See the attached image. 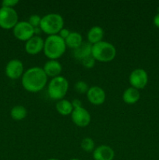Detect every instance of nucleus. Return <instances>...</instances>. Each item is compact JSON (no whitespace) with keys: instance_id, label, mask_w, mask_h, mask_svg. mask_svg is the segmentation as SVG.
Wrapping results in <instances>:
<instances>
[{"instance_id":"f257e3e1","label":"nucleus","mask_w":159,"mask_h":160,"mask_svg":"<svg viewBox=\"0 0 159 160\" xmlns=\"http://www.w3.org/2000/svg\"><path fill=\"white\" fill-rule=\"evenodd\" d=\"M48 78L42 67H33L24 71L21 78V84L26 92L37 93L46 86Z\"/></svg>"},{"instance_id":"f03ea898","label":"nucleus","mask_w":159,"mask_h":160,"mask_svg":"<svg viewBox=\"0 0 159 160\" xmlns=\"http://www.w3.org/2000/svg\"><path fill=\"white\" fill-rule=\"evenodd\" d=\"M66 48L65 40L58 34H55L46 38L44 44L43 52L48 59L58 60V59L63 56Z\"/></svg>"},{"instance_id":"7ed1b4c3","label":"nucleus","mask_w":159,"mask_h":160,"mask_svg":"<svg viewBox=\"0 0 159 160\" xmlns=\"http://www.w3.org/2000/svg\"><path fill=\"white\" fill-rule=\"evenodd\" d=\"M63 28L64 19L60 14L51 12L41 17L40 29L48 36L58 34Z\"/></svg>"},{"instance_id":"20e7f679","label":"nucleus","mask_w":159,"mask_h":160,"mask_svg":"<svg viewBox=\"0 0 159 160\" xmlns=\"http://www.w3.org/2000/svg\"><path fill=\"white\" fill-rule=\"evenodd\" d=\"M116 52L115 47L112 43L106 41H101L92 45L91 56L98 62H111L115 58Z\"/></svg>"},{"instance_id":"39448f33","label":"nucleus","mask_w":159,"mask_h":160,"mask_svg":"<svg viewBox=\"0 0 159 160\" xmlns=\"http://www.w3.org/2000/svg\"><path fill=\"white\" fill-rule=\"evenodd\" d=\"M69 87V81L64 77L59 76L51 78L48 86V96L55 101L63 99L68 92Z\"/></svg>"},{"instance_id":"423d86ee","label":"nucleus","mask_w":159,"mask_h":160,"mask_svg":"<svg viewBox=\"0 0 159 160\" xmlns=\"http://www.w3.org/2000/svg\"><path fill=\"white\" fill-rule=\"evenodd\" d=\"M19 22L18 13L14 8H0V28L6 30L12 29Z\"/></svg>"},{"instance_id":"0eeeda50","label":"nucleus","mask_w":159,"mask_h":160,"mask_svg":"<svg viewBox=\"0 0 159 160\" xmlns=\"http://www.w3.org/2000/svg\"><path fill=\"white\" fill-rule=\"evenodd\" d=\"M12 33L17 40L25 42L35 35L34 28L27 21H19L12 28Z\"/></svg>"},{"instance_id":"6e6552de","label":"nucleus","mask_w":159,"mask_h":160,"mask_svg":"<svg viewBox=\"0 0 159 160\" xmlns=\"http://www.w3.org/2000/svg\"><path fill=\"white\" fill-rule=\"evenodd\" d=\"M129 82L131 87L140 91L143 89L148 83V74L145 70L137 68L132 70L129 77Z\"/></svg>"},{"instance_id":"1a4fd4ad","label":"nucleus","mask_w":159,"mask_h":160,"mask_svg":"<svg viewBox=\"0 0 159 160\" xmlns=\"http://www.w3.org/2000/svg\"><path fill=\"white\" fill-rule=\"evenodd\" d=\"M6 75L12 80H17L22 78L24 73V66L20 59H13L7 62L5 68Z\"/></svg>"},{"instance_id":"9d476101","label":"nucleus","mask_w":159,"mask_h":160,"mask_svg":"<svg viewBox=\"0 0 159 160\" xmlns=\"http://www.w3.org/2000/svg\"><path fill=\"white\" fill-rule=\"evenodd\" d=\"M70 116L73 123L79 128H86L91 121V116L90 112L83 106L73 109Z\"/></svg>"},{"instance_id":"9b49d317","label":"nucleus","mask_w":159,"mask_h":160,"mask_svg":"<svg viewBox=\"0 0 159 160\" xmlns=\"http://www.w3.org/2000/svg\"><path fill=\"white\" fill-rule=\"evenodd\" d=\"M87 98L89 102L94 106H101L106 99V94L104 89L99 86H92L89 88L87 92Z\"/></svg>"},{"instance_id":"f8f14e48","label":"nucleus","mask_w":159,"mask_h":160,"mask_svg":"<svg viewBox=\"0 0 159 160\" xmlns=\"http://www.w3.org/2000/svg\"><path fill=\"white\" fill-rule=\"evenodd\" d=\"M45 40L39 35H34L25 43V51L29 55H37L44 49Z\"/></svg>"},{"instance_id":"ddd939ff","label":"nucleus","mask_w":159,"mask_h":160,"mask_svg":"<svg viewBox=\"0 0 159 160\" xmlns=\"http://www.w3.org/2000/svg\"><path fill=\"white\" fill-rule=\"evenodd\" d=\"M114 158L115 152L108 145H99L93 152L94 160H113Z\"/></svg>"},{"instance_id":"4468645a","label":"nucleus","mask_w":159,"mask_h":160,"mask_svg":"<svg viewBox=\"0 0 159 160\" xmlns=\"http://www.w3.org/2000/svg\"><path fill=\"white\" fill-rule=\"evenodd\" d=\"M42 68L47 77L51 78L61 76L60 74L62 70V64L58 60L55 59H49L47 61Z\"/></svg>"},{"instance_id":"2eb2a0df","label":"nucleus","mask_w":159,"mask_h":160,"mask_svg":"<svg viewBox=\"0 0 159 160\" xmlns=\"http://www.w3.org/2000/svg\"><path fill=\"white\" fill-rule=\"evenodd\" d=\"M92 45L88 42H84L78 48L73 50V55L75 59L77 60L82 61L85 58L91 56Z\"/></svg>"},{"instance_id":"dca6fc26","label":"nucleus","mask_w":159,"mask_h":160,"mask_svg":"<svg viewBox=\"0 0 159 160\" xmlns=\"http://www.w3.org/2000/svg\"><path fill=\"white\" fill-rule=\"evenodd\" d=\"M104 31L99 26H94L87 32V42L92 45L103 41Z\"/></svg>"},{"instance_id":"f3484780","label":"nucleus","mask_w":159,"mask_h":160,"mask_svg":"<svg viewBox=\"0 0 159 160\" xmlns=\"http://www.w3.org/2000/svg\"><path fill=\"white\" fill-rule=\"evenodd\" d=\"M140 98V91L132 87H129L126 88L123 92V100L125 103L128 105H133L137 103Z\"/></svg>"},{"instance_id":"a211bd4d","label":"nucleus","mask_w":159,"mask_h":160,"mask_svg":"<svg viewBox=\"0 0 159 160\" xmlns=\"http://www.w3.org/2000/svg\"><path fill=\"white\" fill-rule=\"evenodd\" d=\"M65 42L66 47L74 50L78 48L84 42V41H83L82 35L79 32L71 31L70 35L67 37V38L65 39Z\"/></svg>"},{"instance_id":"6ab92c4d","label":"nucleus","mask_w":159,"mask_h":160,"mask_svg":"<svg viewBox=\"0 0 159 160\" xmlns=\"http://www.w3.org/2000/svg\"><path fill=\"white\" fill-rule=\"evenodd\" d=\"M55 109L59 114L62 116L71 115L72 112L73 111V107L72 106L71 102L65 99V98L57 101L55 104Z\"/></svg>"},{"instance_id":"aec40b11","label":"nucleus","mask_w":159,"mask_h":160,"mask_svg":"<svg viewBox=\"0 0 159 160\" xmlns=\"http://www.w3.org/2000/svg\"><path fill=\"white\" fill-rule=\"evenodd\" d=\"M10 116L14 120L20 121L26 118V117L27 116V110L24 106H21V105H17L11 109Z\"/></svg>"},{"instance_id":"412c9836","label":"nucleus","mask_w":159,"mask_h":160,"mask_svg":"<svg viewBox=\"0 0 159 160\" xmlns=\"http://www.w3.org/2000/svg\"><path fill=\"white\" fill-rule=\"evenodd\" d=\"M80 147L86 152H93L95 148L94 142L90 138H84L80 143Z\"/></svg>"},{"instance_id":"4be33fe9","label":"nucleus","mask_w":159,"mask_h":160,"mask_svg":"<svg viewBox=\"0 0 159 160\" xmlns=\"http://www.w3.org/2000/svg\"><path fill=\"white\" fill-rule=\"evenodd\" d=\"M89 88L90 87L88 86V84L84 82V81H78L74 86L76 92L79 94H82V95L83 94H87V92L89 90Z\"/></svg>"},{"instance_id":"5701e85b","label":"nucleus","mask_w":159,"mask_h":160,"mask_svg":"<svg viewBox=\"0 0 159 160\" xmlns=\"http://www.w3.org/2000/svg\"><path fill=\"white\" fill-rule=\"evenodd\" d=\"M27 22L34 28H40L41 22V17L39 15H37V14H33V15L30 16Z\"/></svg>"},{"instance_id":"b1692460","label":"nucleus","mask_w":159,"mask_h":160,"mask_svg":"<svg viewBox=\"0 0 159 160\" xmlns=\"http://www.w3.org/2000/svg\"><path fill=\"white\" fill-rule=\"evenodd\" d=\"M80 62H81V63H82V65L84 66L85 68L91 69L94 67L96 60H95L93 56H89V57L85 58V59H83V60L80 61Z\"/></svg>"},{"instance_id":"393cba45","label":"nucleus","mask_w":159,"mask_h":160,"mask_svg":"<svg viewBox=\"0 0 159 160\" xmlns=\"http://www.w3.org/2000/svg\"><path fill=\"white\" fill-rule=\"evenodd\" d=\"M19 3L18 0H3L2 2V7L13 8L16 5Z\"/></svg>"},{"instance_id":"a878e982","label":"nucleus","mask_w":159,"mask_h":160,"mask_svg":"<svg viewBox=\"0 0 159 160\" xmlns=\"http://www.w3.org/2000/svg\"><path fill=\"white\" fill-rule=\"evenodd\" d=\"M70 32H71V31H70V30L67 29V28H63L62 30H61L60 31H59V33L58 34V35L60 36V37L62 38V39H64V40H65V39L67 38V37L70 35Z\"/></svg>"},{"instance_id":"bb28decb","label":"nucleus","mask_w":159,"mask_h":160,"mask_svg":"<svg viewBox=\"0 0 159 160\" xmlns=\"http://www.w3.org/2000/svg\"><path fill=\"white\" fill-rule=\"evenodd\" d=\"M72 103V106H73V109H76V108H80V107H82V102L80 100H79L78 98H75L73 99V101L71 102Z\"/></svg>"},{"instance_id":"cd10ccee","label":"nucleus","mask_w":159,"mask_h":160,"mask_svg":"<svg viewBox=\"0 0 159 160\" xmlns=\"http://www.w3.org/2000/svg\"><path fill=\"white\" fill-rule=\"evenodd\" d=\"M153 23H154V25L156 27V28H159V12H157V13L154 17V19H153Z\"/></svg>"},{"instance_id":"c85d7f7f","label":"nucleus","mask_w":159,"mask_h":160,"mask_svg":"<svg viewBox=\"0 0 159 160\" xmlns=\"http://www.w3.org/2000/svg\"><path fill=\"white\" fill-rule=\"evenodd\" d=\"M48 160H60V159H55V158H51V159H48Z\"/></svg>"},{"instance_id":"c756f323","label":"nucleus","mask_w":159,"mask_h":160,"mask_svg":"<svg viewBox=\"0 0 159 160\" xmlns=\"http://www.w3.org/2000/svg\"><path fill=\"white\" fill-rule=\"evenodd\" d=\"M70 160H80V159H71Z\"/></svg>"}]
</instances>
